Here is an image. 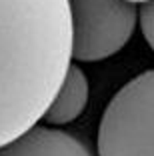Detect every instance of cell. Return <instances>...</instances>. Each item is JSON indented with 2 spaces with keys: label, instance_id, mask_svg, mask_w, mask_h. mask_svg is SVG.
I'll return each instance as SVG.
<instances>
[{
  "label": "cell",
  "instance_id": "52a82bcc",
  "mask_svg": "<svg viewBox=\"0 0 154 156\" xmlns=\"http://www.w3.org/2000/svg\"><path fill=\"white\" fill-rule=\"evenodd\" d=\"M124 2H128V4H146V2H150V0H124Z\"/></svg>",
  "mask_w": 154,
  "mask_h": 156
},
{
  "label": "cell",
  "instance_id": "277c9868",
  "mask_svg": "<svg viewBox=\"0 0 154 156\" xmlns=\"http://www.w3.org/2000/svg\"><path fill=\"white\" fill-rule=\"evenodd\" d=\"M0 156H94L82 138L72 132L34 126L16 140L0 146Z\"/></svg>",
  "mask_w": 154,
  "mask_h": 156
},
{
  "label": "cell",
  "instance_id": "3957f363",
  "mask_svg": "<svg viewBox=\"0 0 154 156\" xmlns=\"http://www.w3.org/2000/svg\"><path fill=\"white\" fill-rule=\"evenodd\" d=\"M72 58L98 62L122 50L134 32L138 12L124 0H68Z\"/></svg>",
  "mask_w": 154,
  "mask_h": 156
},
{
  "label": "cell",
  "instance_id": "7a4b0ae2",
  "mask_svg": "<svg viewBox=\"0 0 154 156\" xmlns=\"http://www.w3.org/2000/svg\"><path fill=\"white\" fill-rule=\"evenodd\" d=\"M98 156H154V68L108 102L98 126Z\"/></svg>",
  "mask_w": 154,
  "mask_h": 156
},
{
  "label": "cell",
  "instance_id": "6da1fadb",
  "mask_svg": "<svg viewBox=\"0 0 154 156\" xmlns=\"http://www.w3.org/2000/svg\"><path fill=\"white\" fill-rule=\"evenodd\" d=\"M70 58L68 0H0V146L46 114Z\"/></svg>",
  "mask_w": 154,
  "mask_h": 156
},
{
  "label": "cell",
  "instance_id": "5b68a950",
  "mask_svg": "<svg viewBox=\"0 0 154 156\" xmlns=\"http://www.w3.org/2000/svg\"><path fill=\"white\" fill-rule=\"evenodd\" d=\"M86 102H88V78L76 64H70L54 100L50 102L48 110L42 118L54 126L68 124L82 114V110L86 108Z\"/></svg>",
  "mask_w": 154,
  "mask_h": 156
},
{
  "label": "cell",
  "instance_id": "8992f818",
  "mask_svg": "<svg viewBox=\"0 0 154 156\" xmlns=\"http://www.w3.org/2000/svg\"><path fill=\"white\" fill-rule=\"evenodd\" d=\"M138 20H140L142 36L148 42V46L154 50V0L142 4L140 12H138Z\"/></svg>",
  "mask_w": 154,
  "mask_h": 156
}]
</instances>
